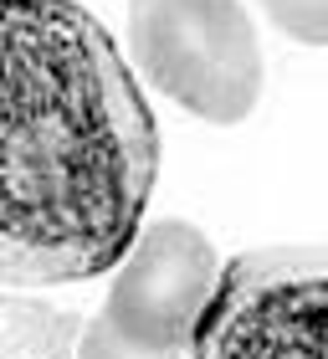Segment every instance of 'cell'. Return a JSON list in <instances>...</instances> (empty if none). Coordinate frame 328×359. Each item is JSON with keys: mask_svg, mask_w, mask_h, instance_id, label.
<instances>
[{"mask_svg": "<svg viewBox=\"0 0 328 359\" xmlns=\"http://www.w3.org/2000/svg\"><path fill=\"white\" fill-rule=\"evenodd\" d=\"M77 359H190V349H159V344H139L128 339L123 329L97 313L82 323V344H77Z\"/></svg>", "mask_w": 328, "mask_h": 359, "instance_id": "8992f818", "label": "cell"}, {"mask_svg": "<svg viewBox=\"0 0 328 359\" xmlns=\"http://www.w3.org/2000/svg\"><path fill=\"white\" fill-rule=\"evenodd\" d=\"M221 283L216 247L190 221H154L134 236L123 262L108 272L103 318L139 344L190 349L210 292Z\"/></svg>", "mask_w": 328, "mask_h": 359, "instance_id": "277c9868", "label": "cell"}, {"mask_svg": "<svg viewBox=\"0 0 328 359\" xmlns=\"http://www.w3.org/2000/svg\"><path fill=\"white\" fill-rule=\"evenodd\" d=\"M82 323V313L0 283V359H77Z\"/></svg>", "mask_w": 328, "mask_h": 359, "instance_id": "5b68a950", "label": "cell"}, {"mask_svg": "<svg viewBox=\"0 0 328 359\" xmlns=\"http://www.w3.org/2000/svg\"><path fill=\"white\" fill-rule=\"evenodd\" d=\"M159 123L77 0H0V283L108 277L144 231Z\"/></svg>", "mask_w": 328, "mask_h": 359, "instance_id": "6da1fadb", "label": "cell"}, {"mask_svg": "<svg viewBox=\"0 0 328 359\" xmlns=\"http://www.w3.org/2000/svg\"><path fill=\"white\" fill-rule=\"evenodd\" d=\"M128 46L139 72L205 123H241L261 97V46L241 0H134Z\"/></svg>", "mask_w": 328, "mask_h": 359, "instance_id": "3957f363", "label": "cell"}, {"mask_svg": "<svg viewBox=\"0 0 328 359\" xmlns=\"http://www.w3.org/2000/svg\"><path fill=\"white\" fill-rule=\"evenodd\" d=\"M277 31L303 46H328V0H261Z\"/></svg>", "mask_w": 328, "mask_h": 359, "instance_id": "52a82bcc", "label": "cell"}, {"mask_svg": "<svg viewBox=\"0 0 328 359\" xmlns=\"http://www.w3.org/2000/svg\"><path fill=\"white\" fill-rule=\"evenodd\" d=\"M190 359H328V241L252 247L221 262Z\"/></svg>", "mask_w": 328, "mask_h": 359, "instance_id": "7a4b0ae2", "label": "cell"}]
</instances>
